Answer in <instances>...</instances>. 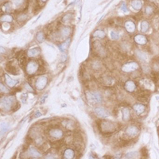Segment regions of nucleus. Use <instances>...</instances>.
I'll list each match as a JSON object with an SVG mask.
<instances>
[{
  "label": "nucleus",
  "instance_id": "obj_1",
  "mask_svg": "<svg viewBox=\"0 0 159 159\" xmlns=\"http://www.w3.org/2000/svg\"><path fill=\"white\" fill-rule=\"evenodd\" d=\"M86 96L88 100L92 103V104H100L102 101V96L99 92H87L86 94Z\"/></svg>",
  "mask_w": 159,
  "mask_h": 159
},
{
  "label": "nucleus",
  "instance_id": "obj_2",
  "mask_svg": "<svg viewBox=\"0 0 159 159\" xmlns=\"http://www.w3.org/2000/svg\"><path fill=\"white\" fill-rule=\"evenodd\" d=\"M15 102V98L13 96L3 97L1 99V107L6 111H9Z\"/></svg>",
  "mask_w": 159,
  "mask_h": 159
},
{
  "label": "nucleus",
  "instance_id": "obj_3",
  "mask_svg": "<svg viewBox=\"0 0 159 159\" xmlns=\"http://www.w3.org/2000/svg\"><path fill=\"white\" fill-rule=\"evenodd\" d=\"M139 69V65L136 62H131L125 64L124 65H123L122 67V70L124 73H131L134 72Z\"/></svg>",
  "mask_w": 159,
  "mask_h": 159
},
{
  "label": "nucleus",
  "instance_id": "obj_4",
  "mask_svg": "<svg viewBox=\"0 0 159 159\" xmlns=\"http://www.w3.org/2000/svg\"><path fill=\"white\" fill-rule=\"evenodd\" d=\"M38 69V63L34 61H31L28 63L26 65V73L29 75H32V74L35 73Z\"/></svg>",
  "mask_w": 159,
  "mask_h": 159
},
{
  "label": "nucleus",
  "instance_id": "obj_5",
  "mask_svg": "<svg viewBox=\"0 0 159 159\" xmlns=\"http://www.w3.org/2000/svg\"><path fill=\"white\" fill-rule=\"evenodd\" d=\"M47 82H48V79L46 77H40L39 78H38L35 86L38 90H42L46 88Z\"/></svg>",
  "mask_w": 159,
  "mask_h": 159
},
{
  "label": "nucleus",
  "instance_id": "obj_6",
  "mask_svg": "<svg viewBox=\"0 0 159 159\" xmlns=\"http://www.w3.org/2000/svg\"><path fill=\"white\" fill-rule=\"evenodd\" d=\"M139 132V131L138 127H135V126H130L126 130V133L127 134V135L130 136V137H132V138L138 135Z\"/></svg>",
  "mask_w": 159,
  "mask_h": 159
},
{
  "label": "nucleus",
  "instance_id": "obj_7",
  "mask_svg": "<svg viewBox=\"0 0 159 159\" xmlns=\"http://www.w3.org/2000/svg\"><path fill=\"white\" fill-rule=\"evenodd\" d=\"M95 113L96 114L97 116L100 117V118H107L110 115V113L106 109H104V108H100V107L95 109Z\"/></svg>",
  "mask_w": 159,
  "mask_h": 159
},
{
  "label": "nucleus",
  "instance_id": "obj_8",
  "mask_svg": "<svg viewBox=\"0 0 159 159\" xmlns=\"http://www.w3.org/2000/svg\"><path fill=\"white\" fill-rule=\"evenodd\" d=\"M49 135L54 139H61L63 136V131L61 129H53L49 131Z\"/></svg>",
  "mask_w": 159,
  "mask_h": 159
},
{
  "label": "nucleus",
  "instance_id": "obj_9",
  "mask_svg": "<svg viewBox=\"0 0 159 159\" xmlns=\"http://www.w3.org/2000/svg\"><path fill=\"white\" fill-rule=\"evenodd\" d=\"M28 155L30 157H32V158H39L42 156V154L36 148L31 146L28 150Z\"/></svg>",
  "mask_w": 159,
  "mask_h": 159
},
{
  "label": "nucleus",
  "instance_id": "obj_10",
  "mask_svg": "<svg viewBox=\"0 0 159 159\" xmlns=\"http://www.w3.org/2000/svg\"><path fill=\"white\" fill-rule=\"evenodd\" d=\"M135 42L138 44H139V45H145L146 43L147 42V39L144 35L138 34L135 37Z\"/></svg>",
  "mask_w": 159,
  "mask_h": 159
},
{
  "label": "nucleus",
  "instance_id": "obj_11",
  "mask_svg": "<svg viewBox=\"0 0 159 159\" xmlns=\"http://www.w3.org/2000/svg\"><path fill=\"white\" fill-rule=\"evenodd\" d=\"M125 89L127 90V92H131L133 91H135L136 88V85L134 83V82L132 81V80H128L125 83Z\"/></svg>",
  "mask_w": 159,
  "mask_h": 159
},
{
  "label": "nucleus",
  "instance_id": "obj_12",
  "mask_svg": "<svg viewBox=\"0 0 159 159\" xmlns=\"http://www.w3.org/2000/svg\"><path fill=\"white\" fill-rule=\"evenodd\" d=\"M125 28L127 30V31L129 33H133L135 30V25L131 21H127L125 23Z\"/></svg>",
  "mask_w": 159,
  "mask_h": 159
},
{
  "label": "nucleus",
  "instance_id": "obj_13",
  "mask_svg": "<svg viewBox=\"0 0 159 159\" xmlns=\"http://www.w3.org/2000/svg\"><path fill=\"white\" fill-rule=\"evenodd\" d=\"M5 81L7 83V84L9 87H14V86L15 85L18 84V81L15 80H13L12 78H11L9 76H8L7 74H5Z\"/></svg>",
  "mask_w": 159,
  "mask_h": 159
},
{
  "label": "nucleus",
  "instance_id": "obj_14",
  "mask_svg": "<svg viewBox=\"0 0 159 159\" xmlns=\"http://www.w3.org/2000/svg\"><path fill=\"white\" fill-rule=\"evenodd\" d=\"M40 53H41V49L38 47H37V48H34V49H31L28 51L27 55L30 57H37L38 55L40 54Z\"/></svg>",
  "mask_w": 159,
  "mask_h": 159
},
{
  "label": "nucleus",
  "instance_id": "obj_15",
  "mask_svg": "<svg viewBox=\"0 0 159 159\" xmlns=\"http://www.w3.org/2000/svg\"><path fill=\"white\" fill-rule=\"evenodd\" d=\"M75 153L72 149H67L64 152V157L65 159H73Z\"/></svg>",
  "mask_w": 159,
  "mask_h": 159
},
{
  "label": "nucleus",
  "instance_id": "obj_16",
  "mask_svg": "<svg viewBox=\"0 0 159 159\" xmlns=\"http://www.w3.org/2000/svg\"><path fill=\"white\" fill-rule=\"evenodd\" d=\"M131 6L136 11H140L143 7V3L140 0H133L131 2Z\"/></svg>",
  "mask_w": 159,
  "mask_h": 159
},
{
  "label": "nucleus",
  "instance_id": "obj_17",
  "mask_svg": "<svg viewBox=\"0 0 159 159\" xmlns=\"http://www.w3.org/2000/svg\"><path fill=\"white\" fill-rule=\"evenodd\" d=\"M133 108L135 111V112L138 114V115H140L143 112L145 111V106L143 104H135L133 106Z\"/></svg>",
  "mask_w": 159,
  "mask_h": 159
},
{
  "label": "nucleus",
  "instance_id": "obj_18",
  "mask_svg": "<svg viewBox=\"0 0 159 159\" xmlns=\"http://www.w3.org/2000/svg\"><path fill=\"white\" fill-rule=\"evenodd\" d=\"M138 157H139V153L137 151L128 152L125 154V158L126 159H137Z\"/></svg>",
  "mask_w": 159,
  "mask_h": 159
},
{
  "label": "nucleus",
  "instance_id": "obj_19",
  "mask_svg": "<svg viewBox=\"0 0 159 159\" xmlns=\"http://www.w3.org/2000/svg\"><path fill=\"white\" fill-rule=\"evenodd\" d=\"M9 128H10V126L7 123H1V137H3L5 135V134L7 132Z\"/></svg>",
  "mask_w": 159,
  "mask_h": 159
},
{
  "label": "nucleus",
  "instance_id": "obj_20",
  "mask_svg": "<svg viewBox=\"0 0 159 159\" xmlns=\"http://www.w3.org/2000/svg\"><path fill=\"white\" fill-rule=\"evenodd\" d=\"M103 130L104 131H112L115 130V126L112 123H109V124H107V123H104L103 124Z\"/></svg>",
  "mask_w": 159,
  "mask_h": 159
},
{
  "label": "nucleus",
  "instance_id": "obj_21",
  "mask_svg": "<svg viewBox=\"0 0 159 159\" xmlns=\"http://www.w3.org/2000/svg\"><path fill=\"white\" fill-rule=\"evenodd\" d=\"M131 117V113H130V110L127 108L123 109V120L127 121L129 120Z\"/></svg>",
  "mask_w": 159,
  "mask_h": 159
},
{
  "label": "nucleus",
  "instance_id": "obj_22",
  "mask_svg": "<svg viewBox=\"0 0 159 159\" xmlns=\"http://www.w3.org/2000/svg\"><path fill=\"white\" fill-rule=\"evenodd\" d=\"M13 21V18H12L11 15H3L1 17V22H11Z\"/></svg>",
  "mask_w": 159,
  "mask_h": 159
},
{
  "label": "nucleus",
  "instance_id": "obj_23",
  "mask_svg": "<svg viewBox=\"0 0 159 159\" xmlns=\"http://www.w3.org/2000/svg\"><path fill=\"white\" fill-rule=\"evenodd\" d=\"M93 37H96V38H104L105 37V33L103 31V30H96V31L94 32Z\"/></svg>",
  "mask_w": 159,
  "mask_h": 159
},
{
  "label": "nucleus",
  "instance_id": "obj_24",
  "mask_svg": "<svg viewBox=\"0 0 159 159\" xmlns=\"http://www.w3.org/2000/svg\"><path fill=\"white\" fill-rule=\"evenodd\" d=\"M149 23H148L146 21H143L142 22V24H141V28H142V31L143 33H146L149 30Z\"/></svg>",
  "mask_w": 159,
  "mask_h": 159
},
{
  "label": "nucleus",
  "instance_id": "obj_25",
  "mask_svg": "<svg viewBox=\"0 0 159 159\" xmlns=\"http://www.w3.org/2000/svg\"><path fill=\"white\" fill-rule=\"evenodd\" d=\"M61 33L63 37H68V36H69L70 34H71V30H70V28L65 27L61 30Z\"/></svg>",
  "mask_w": 159,
  "mask_h": 159
},
{
  "label": "nucleus",
  "instance_id": "obj_26",
  "mask_svg": "<svg viewBox=\"0 0 159 159\" xmlns=\"http://www.w3.org/2000/svg\"><path fill=\"white\" fill-rule=\"evenodd\" d=\"M36 39L38 42H43L45 40V36L42 32H38L37 35H36Z\"/></svg>",
  "mask_w": 159,
  "mask_h": 159
},
{
  "label": "nucleus",
  "instance_id": "obj_27",
  "mask_svg": "<svg viewBox=\"0 0 159 159\" xmlns=\"http://www.w3.org/2000/svg\"><path fill=\"white\" fill-rule=\"evenodd\" d=\"M69 43H70V39H68L66 42H65L62 43V44H61V46H60V50L64 52V51L66 49H67V47H68V46L69 45Z\"/></svg>",
  "mask_w": 159,
  "mask_h": 159
},
{
  "label": "nucleus",
  "instance_id": "obj_28",
  "mask_svg": "<svg viewBox=\"0 0 159 159\" xmlns=\"http://www.w3.org/2000/svg\"><path fill=\"white\" fill-rule=\"evenodd\" d=\"M137 56L139 57V58L141 60V61H145L146 60V54H144L143 52L141 51H137Z\"/></svg>",
  "mask_w": 159,
  "mask_h": 159
},
{
  "label": "nucleus",
  "instance_id": "obj_29",
  "mask_svg": "<svg viewBox=\"0 0 159 159\" xmlns=\"http://www.w3.org/2000/svg\"><path fill=\"white\" fill-rule=\"evenodd\" d=\"M110 36H111V38L113 39V40H118L119 38V34H117L116 32L115 31H111L110 33Z\"/></svg>",
  "mask_w": 159,
  "mask_h": 159
},
{
  "label": "nucleus",
  "instance_id": "obj_30",
  "mask_svg": "<svg viewBox=\"0 0 159 159\" xmlns=\"http://www.w3.org/2000/svg\"><path fill=\"white\" fill-rule=\"evenodd\" d=\"M0 90H1V92H3V93H8L9 92V90L6 88V86H4L3 84H0Z\"/></svg>",
  "mask_w": 159,
  "mask_h": 159
},
{
  "label": "nucleus",
  "instance_id": "obj_31",
  "mask_svg": "<svg viewBox=\"0 0 159 159\" xmlns=\"http://www.w3.org/2000/svg\"><path fill=\"white\" fill-rule=\"evenodd\" d=\"M43 159H56V157H55L54 154L49 153V154H47L43 158Z\"/></svg>",
  "mask_w": 159,
  "mask_h": 159
},
{
  "label": "nucleus",
  "instance_id": "obj_32",
  "mask_svg": "<svg viewBox=\"0 0 159 159\" xmlns=\"http://www.w3.org/2000/svg\"><path fill=\"white\" fill-rule=\"evenodd\" d=\"M152 12H153V8H152L150 6H147V7H146V13L147 15H150Z\"/></svg>",
  "mask_w": 159,
  "mask_h": 159
},
{
  "label": "nucleus",
  "instance_id": "obj_33",
  "mask_svg": "<svg viewBox=\"0 0 159 159\" xmlns=\"http://www.w3.org/2000/svg\"><path fill=\"white\" fill-rule=\"evenodd\" d=\"M22 3V0H15V4L16 7H19Z\"/></svg>",
  "mask_w": 159,
  "mask_h": 159
},
{
  "label": "nucleus",
  "instance_id": "obj_34",
  "mask_svg": "<svg viewBox=\"0 0 159 159\" xmlns=\"http://www.w3.org/2000/svg\"><path fill=\"white\" fill-rule=\"evenodd\" d=\"M121 10H122L123 11H124V12L127 11V6H126V4H125V3L122 4V6H121Z\"/></svg>",
  "mask_w": 159,
  "mask_h": 159
},
{
  "label": "nucleus",
  "instance_id": "obj_35",
  "mask_svg": "<svg viewBox=\"0 0 159 159\" xmlns=\"http://www.w3.org/2000/svg\"><path fill=\"white\" fill-rule=\"evenodd\" d=\"M25 87H26V88L28 91H30V92H33V91H34V90L32 89L31 87H30V85L29 84H25Z\"/></svg>",
  "mask_w": 159,
  "mask_h": 159
},
{
  "label": "nucleus",
  "instance_id": "obj_36",
  "mask_svg": "<svg viewBox=\"0 0 159 159\" xmlns=\"http://www.w3.org/2000/svg\"><path fill=\"white\" fill-rule=\"evenodd\" d=\"M22 102H23V103H26V96H27V95H26V94L25 93V94H23V95H22Z\"/></svg>",
  "mask_w": 159,
  "mask_h": 159
},
{
  "label": "nucleus",
  "instance_id": "obj_37",
  "mask_svg": "<svg viewBox=\"0 0 159 159\" xmlns=\"http://www.w3.org/2000/svg\"><path fill=\"white\" fill-rule=\"evenodd\" d=\"M47 98V95H45L42 98V100H41V103H44L45 101H46V99Z\"/></svg>",
  "mask_w": 159,
  "mask_h": 159
},
{
  "label": "nucleus",
  "instance_id": "obj_38",
  "mask_svg": "<svg viewBox=\"0 0 159 159\" xmlns=\"http://www.w3.org/2000/svg\"><path fill=\"white\" fill-rule=\"evenodd\" d=\"M40 115H42V114L41 113H39V112H38L36 115H35V117H38V116H40Z\"/></svg>",
  "mask_w": 159,
  "mask_h": 159
},
{
  "label": "nucleus",
  "instance_id": "obj_39",
  "mask_svg": "<svg viewBox=\"0 0 159 159\" xmlns=\"http://www.w3.org/2000/svg\"><path fill=\"white\" fill-rule=\"evenodd\" d=\"M42 2H44V3H45V2H46L47 0H42Z\"/></svg>",
  "mask_w": 159,
  "mask_h": 159
}]
</instances>
